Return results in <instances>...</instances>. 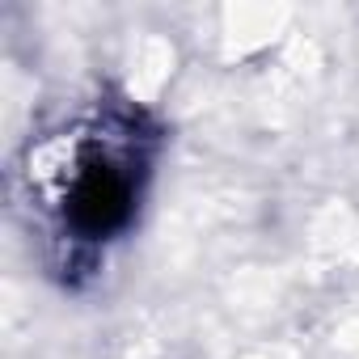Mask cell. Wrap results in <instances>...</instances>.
<instances>
[{
    "instance_id": "1",
    "label": "cell",
    "mask_w": 359,
    "mask_h": 359,
    "mask_svg": "<svg viewBox=\"0 0 359 359\" xmlns=\"http://www.w3.org/2000/svg\"><path fill=\"white\" fill-rule=\"evenodd\" d=\"M161 152V127L135 102H97L55 148L43 177L47 220L68 266L131 233Z\"/></svg>"
}]
</instances>
